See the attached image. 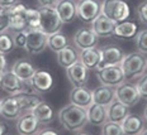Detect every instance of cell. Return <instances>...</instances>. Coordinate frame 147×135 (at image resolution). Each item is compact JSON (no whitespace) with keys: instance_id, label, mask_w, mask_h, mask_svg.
<instances>
[{"instance_id":"obj_36","label":"cell","mask_w":147,"mask_h":135,"mask_svg":"<svg viewBox=\"0 0 147 135\" xmlns=\"http://www.w3.org/2000/svg\"><path fill=\"white\" fill-rule=\"evenodd\" d=\"M13 42L14 47L18 48H26V42H27V30H18V32H13Z\"/></svg>"},{"instance_id":"obj_8","label":"cell","mask_w":147,"mask_h":135,"mask_svg":"<svg viewBox=\"0 0 147 135\" xmlns=\"http://www.w3.org/2000/svg\"><path fill=\"white\" fill-rule=\"evenodd\" d=\"M48 35L43 33L39 28L27 30L26 49L29 54H39L47 48Z\"/></svg>"},{"instance_id":"obj_6","label":"cell","mask_w":147,"mask_h":135,"mask_svg":"<svg viewBox=\"0 0 147 135\" xmlns=\"http://www.w3.org/2000/svg\"><path fill=\"white\" fill-rule=\"evenodd\" d=\"M95 72H96V77L100 81V84L105 85V86H110V87L115 88L125 81L123 71L121 68V64L104 67V68L96 70Z\"/></svg>"},{"instance_id":"obj_5","label":"cell","mask_w":147,"mask_h":135,"mask_svg":"<svg viewBox=\"0 0 147 135\" xmlns=\"http://www.w3.org/2000/svg\"><path fill=\"white\" fill-rule=\"evenodd\" d=\"M115 100L121 101L128 107L137 105L141 100L137 85L131 81H124L122 85L115 87Z\"/></svg>"},{"instance_id":"obj_35","label":"cell","mask_w":147,"mask_h":135,"mask_svg":"<svg viewBox=\"0 0 147 135\" xmlns=\"http://www.w3.org/2000/svg\"><path fill=\"white\" fill-rule=\"evenodd\" d=\"M27 21H28V29L39 28V10L38 9H27Z\"/></svg>"},{"instance_id":"obj_47","label":"cell","mask_w":147,"mask_h":135,"mask_svg":"<svg viewBox=\"0 0 147 135\" xmlns=\"http://www.w3.org/2000/svg\"><path fill=\"white\" fill-rule=\"evenodd\" d=\"M0 87H1V73H0Z\"/></svg>"},{"instance_id":"obj_44","label":"cell","mask_w":147,"mask_h":135,"mask_svg":"<svg viewBox=\"0 0 147 135\" xmlns=\"http://www.w3.org/2000/svg\"><path fill=\"white\" fill-rule=\"evenodd\" d=\"M75 135H91V134H89V133H86V131H78Z\"/></svg>"},{"instance_id":"obj_16","label":"cell","mask_w":147,"mask_h":135,"mask_svg":"<svg viewBox=\"0 0 147 135\" xmlns=\"http://www.w3.org/2000/svg\"><path fill=\"white\" fill-rule=\"evenodd\" d=\"M115 24H117L115 21L110 20L108 17L100 13L96 19L91 23V29L99 38H109L114 34Z\"/></svg>"},{"instance_id":"obj_11","label":"cell","mask_w":147,"mask_h":135,"mask_svg":"<svg viewBox=\"0 0 147 135\" xmlns=\"http://www.w3.org/2000/svg\"><path fill=\"white\" fill-rule=\"evenodd\" d=\"M22 114L23 110L15 96L9 95L7 97L0 99V115L4 119H7V120H18V118Z\"/></svg>"},{"instance_id":"obj_2","label":"cell","mask_w":147,"mask_h":135,"mask_svg":"<svg viewBox=\"0 0 147 135\" xmlns=\"http://www.w3.org/2000/svg\"><path fill=\"white\" fill-rule=\"evenodd\" d=\"M121 68L123 71L125 81L132 82L147 72V58L140 52H132L124 56L123 61L121 62Z\"/></svg>"},{"instance_id":"obj_38","label":"cell","mask_w":147,"mask_h":135,"mask_svg":"<svg viewBox=\"0 0 147 135\" xmlns=\"http://www.w3.org/2000/svg\"><path fill=\"white\" fill-rule=\"evenodd\" d=\"M137 17L143 25L147 27V0L142 1L137 8Z\"/></svg>"},{"instance_id":"obj_20","label":"cell","mask_w":147,"mask_h":135,"mask_svg":"<svg viewBox=\"0 0 147 135\" xmlns=\"http://www.w3.org/2000/svg\"><path fill=\"white\" fill-rule=\"evenodd\" d=\"M121 125L123 128L124 135H140L145 130V119L138 115L128 114Z\"/></svg>"},{"instance_id":"obj_33","label":"cell","mask_w":147,"mask_h":135,"mask_svg":"<svg viewBox=\"0 0 147 135\" xmlns=\"http://www.w3.org/2000/svg\"><path fill=\"white\" fill-rule=\"evenodd\" d=\"M14 47V42L10 34L5 33H0V53L7 54L9 53Z\"/></svg>"},{"instance_id":"obj_28","label":"cell","mask_w":147,"mask_h":135,"mask_svg":"<svg viewBox=\"0 0 147 135\" xmlns=\"http://www.w3.org/2000/svg\"><path fill=\"white\" fill-rule=\"evenodd\" d=\"M32 112L37 118V120L39 121L41 125L50 124L52 118H53V110H52V107L48 105L47 102H45V101H41V102L32 110Z\"/></svg>"},{"instance_id":"obj_29","label":"cell","mask_w":147,"mask_h":135,"mask_svg":"<svg viewBox=\"0 0 147 135\" xmlns=\"http://www.w3.org/2000/svg\"><path fill=\"white\" fill-rule=\"evenodd\" d=\"M15 97H17L18 102H19L20 107H22L23 112L32 111L41 101H43L42 97L38 96L37 94H19V95H15Z\"/></svg>"},{"instance_id":"obj_23","label":"cell","mask_w":147,"mask_h":135,"mask_svg":"<svg viewBox=\"0 0 147 135\" xmlns=\"http://www.w3.org/2000/svg\"><path fill=\"white\" fill-rule=\"evenodd\" d=\"M100 49L96 47L93 48H88V49H82L80 51V54H79V61L81 63H84V66L86 67L89 71H95L99 66L100 62Z\"/></svg>"},{"instance_id":"obj_46","label":"cell","mask_w":147,"mask_h":135,"mask_svg":"<svg viewBox=\"0 0 147 135\" xmlns=\"http://www.w3.org/2000/svg\"><path fill=\"white\" fill-rule=\"evenodd\" d=\"M140 135H147V128H146L145 130H143V131H142V133H141Z\"/></svg>"},{"instance_id":"obj_7","label":"cell","mask_w":147,"mask_h":135,"mask_svg":"<svg viewBox=\"0 0 147 135\" xmlns=\"http://www.w3.org/2000/svg\"><path fill=\"white\" fill-rule=\"evenodd\" d=\"M102 13V4L96 0H79L76 3V17L84 23H93Z\"/></svg>"},{"instance_id":"obj_17","label":"cell","mask_w":147,"mask_h":135,"mask_svg":"<svg viewBox=\"0 0 147 135\" xmlns=\"http://www.w3.org/2000/svg\"><path fill=\"white\" fill-rule=\"evenodd\" d=\"M70 104L88 109L93 104V91L89 90L86 86H76L70 92Z\"/></svg>"},{"instance_id":"obj_30","label":"cell","mask_w":147,"mask_h":135,"mask_svg":"<svg viewBox=\"0 0 147 135\" xmlns=\"http://www.w3.org/2000/svg\"><path fill=\"white\" fill-rule=\"evenodd\" d=\"M69 45V41H67L66 35L62 34L61 32H57L55 34H51L48 35V42H47V47L50 48L51 51L53 52H60L61 49Z\"/></svg>"},{"instance_id":"obj_31","label":"cell","mask_w":147,"mask_h":135,"mask_svg":"<svg viewBox=\"0 0 147 135\" xmlns=\"http://www.w3.org/2000/svg\"><path fill=\"white\" fill-rule=\"evenodd\" d=\"M102 135H124L121 122L107 121L102 128Z\"/></svg>"},{"instance_id":"obj_26","label":"cell","mask_w":147,"mask_h":135,"mask_svg":"<svg viewBox=\"0 0 147 135\" xmlns=\"http://www.w3.org/2000/svg\"><path fill=\"white\" fill-rule=\"evenodd\" d=\"M79 61V54L76 49L71 45H66L63 49L57 52V62L62 68H69L70 66H72L74 63H76Z\"/></svg>"},{"instance_id":"obj_12","label":"cell","mask_w":147,"mask_h":135,"mask_svg":"<svg viewBox=\"0 0 147 135\" xmlns=\"http://www.w3.org/2000/svg\"><path fill=\"white\" fill-rule=\"evenodd\" d=\"M26 80L19 78L11 70H5L1 73V87L9 95H19L23 91V86Z\"/></svg>"},{"instance_id":"obj_3","label":"cell","mask_w":147,"mask_h":135,"mask_svg":"<svg viewBox=\"0 0 147 135\" xmlns=\"http://www.w3.org/2000/svg\"><path fill=\"white\" fill-rule=\"evenodd\" d=\"M39 10V29L47 35L55 34L62 28V20L55 7H41Z\"/></svg>"},{"instance_id":"obj_43","label":"cell","mask_w":147,"mask_h":135,"mask_svg":"<svg viewBox=\"0 0 147 135\" xmlns=\"http://www.w3.org/2000/svg\"><path fill=\"white\" fill-rule=\"evenodd\" d=\"M7 131H8L7 125L3 124V122H0V135H5L7 134Z\"/></svg>"},{"instance_id":"obj_15","label":"cell","mask_w":147,"mask_h":135,"mask_svg":"<svg viewBox=\"0 0 147 135\" xmlns=\"http://www.w3.org/2000/svg\"><path fill=\"white\" fill-rule=\"evenodd\" d=\"M27 8L26 5L17 3L11 7L10 17V29L13 32L18 30H28V21H27Z\"/></svg>"},{"instance_id":"obj_24","label":"cell","mask_w":147,"mask_h":135,"mask_svg":"<svg viewBox=\"0 0 147 135\" xmlns=\"http://www.w3.org/2000/svg\"><path fill=\"white\" fill-rule=\"evenodd\" d=\"M107 114H108V121L122 122L129 114V107L122 104L121 101L114 100L107 106Z\"/></svg>"},{"instance_id":"obj_18","label":"cell","mask_w":147,"mask_h":135,"mask_svg":"<svg viewBox=\"0 0 147 135\" xmlns=\"http://www.w3.org/2000/svg\"><path fill=\"white\" fill-rule=\"evenodd\" d=\"M30 81L34 86L36 91L39 94L48 92L52 88V86H53V77H52L50 72L45 71V70H36Z\"/></svg>"},{"instance_id":"obj_13","label":"cell","mask_w":147,"mask_h":135,"mask_svg":"<svg viewBox=\"0 0 147 135\" xmlns=\"http://www.w3.org/2000/svg\"><path fill=\"white\" fill-rule=\"evenodd\" d=\"M98 42H99V37L91 28H80L74 34V43L76 48H79L80 51L96 47Z\"/></svg>"},{"instance_id":"obj_34","label":"cell","mask_w":147,"mask_h":135,"mask_svg":"<svg viewBox=\"0 0 147 135\" xmlns=\"http://www.w3.org/2000/svg\"><path fill=\"white\" fill-rule=\"evenodd\" d=\"M134 41H136L137 51L142 54H147V29H143L137 33Z\"/></svg>"},{"instance_id":"obj_9","label":"cell","mask_w":147,"mask_h":135,"mask_svg":"<svg viewBox=\"0 0 147 135\" xmlns=\"http://www.w3.org/2000/svg\"><path fill=\"white\" fill-rule=\"evenodd\" d=\"M100 54H102V57H100V62H99V66H98L96 70L121 64V62L124 58V53H123V51H122V48L118 47V45H114V44H109V45H105V47L100 48Z\"/></svg>"},{"instance_id":"obj_32","label":"cell","mask_w":147,"mask_h":135,"mask_svg":"<svg viewBox=\"0 0 147 135\" xmlns=\"http://www.w3.org/2000/svg\"><path fill=\"white\" fill-rule=\"evenodd\" d=\"M10 17L11 7L0 8V33H5L10 29Z\"/></svg>"},{"instance_id":"obj_10","label":"cell","mask_w":147,"mask_h":135,"mask_svg":"<svg viewBox=\"0 0 147 135\" xmlns=\"http://www.w3.org/2000/svg\"><path fill=\"white\" fill-rule=\"evenodd\" d=\"M41 130V124L32 111L23 112L17 120V131L19 135H36Z\"/></svg>"},{"instance_id":"obj_41","label":"cell","mask_w":147,"mask_h":135,"mask_svg":"<svg viewBox=\"0 0 147 135\" xmlns=\"http://www.w3.org/2000/svg\"><path fill=\"white\" fill-rule=\"evenodd\" d=\"M7 70V58L4 53H0V73H3Z\"/></svg>"},{"instance_id":"obj_40","label":"cell","mask_w":147,"mask_h":135,"mask_svg":"<svg viewBox=\"0 0 147 135\" xmlns=\"http://www.w3.org/2000/svg\"><path fill=\"white\" fill-rule=\"evenodd\" d=\"M18 3V0H0V8H9L13 7Z\"/></svg>"},{"instance_id":"obj_45","label":"cell","mask_w":147,"mask_h":135,"mask_svg":"<svg viewBox=\"0 0 147 135\" xmlns=\"http://www.w3.org/2000/svg\"><path fill=\"white\" fill-rule=\"evenodd\" d=\"M143 119L147 121V105H146V107H145V111H143Z\"/></svg>"},{"instance_id":"obj_42","label":"cell","mask_w":147,"mask_h":135,"mask_svg":"<svg viewBox=\"0 0 147 135\" xmlns=\"http://www.w3.org/2000/svg\"><path fill=\"white\" fill-rule=\"evenodd\" d=\"M57 1H59V0H38L41 7H55V4H56Z\"/></svg>"},{"instance_id":"obj_19","label":"cell","mask_w":147,"mask_h":135,"mask_svg":"<svg viewBox=\"0 0 147 135\" xmlns=\"http://www.w3.org/2000/svg\"><path fill=\"white\" fill-rule=\"evenodd\" d=\"M88 122L94 126H103L108 121V114H107V107L99 104L93 102L86 109Z\"/></svg>"},{"instance_id":"obj_37","label":"cell","mask_w":147,"mask_h":135,"mask_svg":"<svg viewBox=\"0 0 147 135\" xmlns=\"http://www.w3.org/2000/svg\"><path fill=\"white\" fill-rule=\"evenodd\" d=\"M137 88H138V92L141 99H145L147 100V72L143 76L137 80Z\"/></svg>"},{"instance_id":"obj_4","label":"cell","mask_w":147,"mask_h":135,"mask_svg":"<svg viewBox=\"0 0 147 135\" xmlns=\"http://www.w3.org/2000/svg\"><path fill=\"white\" fill-rule=\"evenodd\" d=\"M102 14L115 23H121L128 19L131 9L125 0H104L102 4Z\"/></svg>"},{"instance_id":"obj_25","label":"cell","mask_w":147,"mask_h":135,"mask_svg":"<svg viewBox=\"0 0 147 135\" xmlns=\"http://www.w3.org/2000/svg\"><path fill=\"white\" fill-rule=\"evenodd\" d=\"M138 33V27L134 21L131 20H124L121 23L115 24L114 28V37L117 38H122V39H132L137 35Z\"/></svg>"},{"instance_id":"obj_22","label":"cell","mask_w":147,"mask_h":135,"mask_svg":"<svg viewBox=\"0 0 147 135\" xmlns=\"http://www.w3.org/2000/svg\"><path fill=\"white\" fill-rule=\"evenodd\" d=\"M62 23H71L76 18V3L74 0H59L55 4Z\"/></svg>"},{"instance_id":"obj_1","label":"cell","mask_w":147,"mask_h":135,"mask_svg":"<svg viewBox=\"0 0 147 135\" xmlns=\"http://www.w3.org/2000/svg\"><path fill=\"white\" fill-rule=\"evenodd\" d=\"M59 120L65 130L79 131L88 124L86 109L69 104L59 111Z\"/></svg>"},{"instance_id":"obj_39","label":"cell","mask_w":147,"mask_h":135,"mask_svg":"<svg viewBox=\"0 0 147 135\" xmlns=\"http://www.w3.org/2000/svg\"><path fill=\"white\" fill-rule=\"evenodd\" d=\"M36 135H60V134L53 129H41Z\"/></svg>"},{"instance_id":"obj_14","label":"cell","mask_w":147,"mask_h":135,"mask_svg":"<svg viewBox=\"0 0 147 135\" xmlns=\"http://www.w3.org/2000/svg\"><path fill=\"white\" fill-rule=\"evenodd\" d=\"M66 76L74 87L85 86L89 80V70L84 66V63L78 61L72 66H70L69 68H66Z\"/></svg>"},{"instance_id":"obj_27","label":"cell","mask_w":147,"mask_h":135,"mask_svg":"<svg viewBox=\"0 0 147 135\" xmlns=\"http://www.w3.org/2000/svg\"><path fill=\"white\" fill-rule=\"evenodd\" d=\"M11 71H13L15 75L22 80H30L33 77L36 72V68L33 67V64L28 62L26 59H18L17 62L13 64L11 67Z\"/></svg>"},{"instance_id":"obj_21","label":"cell","mask_w":147,"mask_h":135,"mask_svg":"<svg viewBox=\"0 0 147 135\" xmlns=\"http://www.w3.org/2000/svg\"><path fill=\"white\" fill-rule=\"evenodd\" d=\"M115 100V88L110 86L100 85L93 90V102L103 106H108Z\"/></svg>"}]
</instances>
